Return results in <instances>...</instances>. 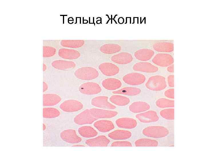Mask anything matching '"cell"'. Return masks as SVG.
Here are the masks:
<instances>
[{
    "label": "cell",
    "instance_id": "7c38bea8",
    "mask_svg": "<svg viewBox=\"0 0 206 154\" xmlns=\"http://www.w3.org/2000/svg\"><path fill=\"white\" fill-rule=\"evenodd\" d=\"M153 62L155 64L162 67L168 66L173 62V59L170 55L167 54H158L153 58Z\"/></svg>",
    "mask_w": 206,
    "mask_h": 154
},
{
    "label": "cell",
    "instance_id": "f1b7e54d",
    "mask_svg": "<svg viewBox=\"0 0 206 154\" xmlns=\"http://www.w3.org/2000/svg\"><path fill=\"white\" fill-rule=\"evenodd\" d=\"M85 42L82 40H67L62 41V46L69 48H77L83 46Z\"/></svg>",
    "mask_w": 206,
    "mask_h": 154
},
{
    "label": "cell",
    "instance_id": "83f0119b",
    "mask_svg": "<svg viewBox=\"0 0 206 154\" xmlns=\"http://www.w3.org/2000/svg\"><path fill=\"white\" fill-rule=\"evenodd\" d=\"M134 145L137 147H155L158 146V142L154 139L141 138L136 140Z\"/></svg>",
    "mask_w": 206,
    "mask_h": 154
},
{
    "label": "cell",
    "instance_id": "e0dca14e",
    "mask_svg": "<svg viewBox=\"0 0 206 154\" xmlns=\"http://www.w3.org/2000/svg\"><path fill=\"white\" fill-rule=\"evenodd\" d=\"M115 123L119 127L125 129H132L137 125V123L134 119L128 117H123L117 119Z\"/></svg>",
    "mask_w": 206,
    "mask_h": 154
},
{
    "label": "cell",
    "instance_id": "9c48e42d",
    "mask_svg": "<svg viewBox=\"0 0 206 154\" xmlns=\"http://www.w3.org/2000/svg\"><path fill=\"white\" fill-rule=\"evenodd\" d=\"M61 139L64 141L70 143H77L81 141L82 139L74 129H69L62 131L60 133Z\"/></svg>",
    "mask_w": 206,
    "mask_h": 154
},
{
    "label": "cell",
    "instance_id": "44dd1931",
    "mask_svg": "<svg viewBox=\"0 0 206 154\" xmlns=\"http://www.w3.org/2000/svg\"><path fill=\"white\" fill-rule=\"evenodd\" d=\"M61 97L54 94H46L43 95V104L44 106L55 105L61 101Z\"/></svg>",
    "mask_w": 206,
    "mask_h": 154
},
{
    "label": "cell",
    "instance_id": "4316f807",
    "mask_svg": "<svg viewBox=\"0 0 206 154\" xmlns=\"http://www.w3.org/2000/svg\"><path fill=\"white\" fill-rule=\"evenodd\" d=\"M153 54L154 52L153 51L147 49L140 50L134 53V56L137 59L142 61L149 60Z\"/></svg>",
    "mask_w": 206,
    "mask_h": 154
},
{
    "label": "cell",
    "instance_id": "4dcf8cb0",
    "mask_svg": "<svg viewBox=\"0 0 206 154\" xmlns=\"http://www.w3.org/2000/svg\"><path fill=\"white\" fill-rule=\"evenodd\" d=\"M156 105L158 107L161 108H173L174 106V100L164 98L158 99L156 102Z\"/></svg>",
    "mask_w": 206,
    "mask_h": 154
},
{
    "label": "cell",
    "instance_id": "f546056e",
    "mask_svg": "<svg viewBox=\"0 0 206 154\" xmlns=\"http://www.w3.org/2000/svg\"><path fill=\"white\" fill-rule=\"evenodd\" d=\"M120 49L119 46L110 44L104 45L100 49L102 52L106 54H113L119 51Z\"/></svg>",
    "mask_w": 206,
    "mask_h": 154
},
{
    "label": "cell",
    "instance_id": "f35d334b",
    "mask_svg": "<svg viewBox=\"0 0 206 154\" xmlns=\"http://www.w3.org/2000/svg\"><path fill=\"white\" fill-rule=\"evenodd\" d=\"M48 86L47 84L45 82H43V90L44 92L46 91L48 89Z\"/></svg>",
    "mask_w": 206,
    "mask_h": 154
},
{
    "label": "cell",
    "instance_id": "2e32d148",
    "mask_svg": "<svg viewBox=\"0 0 206 154\" xmlns=\"http://www.w3.org/2000/svg\"><path fill=\"white\" fill-rule=\"evenodd\" d=\"M102 86L108 90H115L120 88L122 86L121 81L116 78H108L103 80L102 82Z\"/></svg>",
    "mask_w": 206,
    "mask_h": 154
},
{
    "label": "cell",
    "instance_id": "484cf974",
    "mask_svg": "<svg viewBox=\"0 0 206 154\" xmlns=\"http://www.w3.org/2000/svg\"><path fill=\"white\" fill-rule=\"evenodd\" d=\"M110 101L113 104L118 106H125L130 102V99L127 97L119 95L111 96L109 98Z\"/></svg>",
    "mask_w": 206,
    "mask_h": 154
},
{
    "label": "cell",
    "instance_id": "d590c367",
    "mask_svg": "<svg viewBox=\"0 0 206 154\" xmlns=\"http://www.w3.org/2000/svg\"><path fill=\"white\" fill-rule=\"evenodd\" d=\"M174 89L171 88L166 90L164 92V95L166 97L174 99Z\"/></svg>",
    "mask_w": 206,
    "mask_h": 154
},
{
    "label": "cell",
    "instance_id": "7a4b0ae2",
    "mask_svg": "<svg viewBox=\"0 0 206 154\" xmlns=\"http://www.w3.org/2000/svg\"><path fill=\"white\" fill-rule=\"evenodd\" d=\"M146 87L153 91H160L164 89L167 86L165 78L157 75L149 77L145 84Z\"/></svg>",
    "mask_w": 206,
    "mask_h": 154
},
{
    "label": "cell",
    "instance_id": "277c9868",
    "mask_svg": "<svg viewBox=\"0 0 206 154\" xmlns=\"http://www.w3.org/2000/svg\"><path fill=\"white\" fill-rule=\"evenodd\" d=\"M142 133L147 137L154 138H160L165 137L169 133L168 129L160 126H152L144 128Z\"/></svg>",
    "mask_w": 206,
    "mask_h": 154
},
{
    "label": "cell",
    "instance_id": "8992f818",
    "mask_svg": "<svg viewBox=\"0 0 206 154\" xmlns=\"http://www.w3.org/2000/svg\"><path fill=\"white\" fill-rule=\"evenodd\" d=\"M83 107V104L80 102L73 99L66 100L63 102L59 106L62 110L68 112L78 111L82 109Z\"/></svg>",
    "mask_w": 206,
    "mask_h": 154
},
{
    "label": "cell",
    "instance_id": "5b68a950",
    "mask_svg": "<svg viewBox=\"0 0 206 154\" xmlns=\"http://www.w3.org/2000/svg\"><path fill=\"white\" fill-rule=\"evenodd\" d=\"M78 90L82 94L93 95L100 93L102 91V89L97 83L88 82L81 84L79 87Z\"/></svg>",
    "mask_w": 206,
    "mask_h": 154
},
{
    "label": "cell",
    "instance_id": "ab89813d",
    "mask_svg": "<svg viewBox=\"0 0 206 154\" xmlns=\"http://www.w3.org/2000/svg\"><path fill=\"white\" fill-rule=\"evenodd\" d=\"M47 68V66L45 64H43V71H44L46 70Z\"/></svg>",
    "mask_w": 206,
    "mask_h": 154
},
{
    "label": "cell",
    "instance_id": "6da1fadb",
    "mask_svg": "<svg viewBox=\"0 0 206 154\" xmlns=\"http://www.w3.org/2000/svg\"><path fill=\"white\" fill-rule=\"evenodd\" d=\"M117 114L116 111L92 108L86 109L77 115L76 120L80 125L90 124L98 119L111 118Z\"/></svg>",
    "mask_w": 206,
    "mask_h": 154
},
{
    "label": "cell",
    "instance_id": "1f68e13d",
    "mask_svg": "<svg viewBox=\"0 0 206 154\" xmlns=\"http://www.w3.org/2000/svg\"><path fill=\"white\" fill-rule=\"evenodd\" d=\"M43 116L47 118H53L58 116L60 115L59 111L57 109L53 108H45L43 109Z\"/></svg>",
    "mask_w": 206,
    "mask_h": 154
},
{
    "label": "cell",
    "instance_id": "d6986e66",
    "mask_svg": "<svg viewBox=\"0 0 206 154\" xmlns=\"http://www.w3.org/2000/svg\"><path fill=\"white\" fill-rule=\"evenodd\" d=\"M150 108L148 103L142 101H137L132 103L129 106V110L133 113H139L146 111Z\"/></svg>",
    "mask_w": 206,
    "mask_h": 154
},
{
    "label": "cell",
    "instance_id": "8d00e7d4",
    "mask_svg": "<svg viewBox=\"0 0 206 154\" xmlns=\"http://www.w3.org/2000/svg\"><path fill=\"white\" fill-rule=\"evenodd\" d=\"M174 75H170L168 76L167 78V84L170 87H174Z\"/></svg>",
    "mask_w": 206,
    "mask_h": 154
},
{
    "label": "cell",
    "instance_id": "cb8c5ba5",
    "mask_svg": "<svg viewBox=\"0 0 206 154\" xmlns=\"http://www.w3.org/2000/svg\"><path fill=\"white\" fill-rule=\"evenodd\" d=\"M141 90L134 87H125L118 90L114 91L112 93L114 94H121L128 96H135L139 94Z\"/></svg>",
    "mask_w": 206,
    "mask_h": 154
},
{
    "label": "cell",
    "instance_id": "603a6c76",
    "mask_svg": "<svg viewBox=\"0 0 206 154\" xmlns=\"http://www.w3.org/2000/svg\"><path fill=\"white\" fill-rule=\"evenodd\" d=\"M131 132L128 131L116 130L109 133L108 137L114 140L125 139L129 138L131 136Z\"/></svg>",
    "mask_w": 206,
    "mask_h": 154
},
{
    "label": "cell",
    "instance_id": "d4e9b609",
    "mask_svg": "<svg viewBox=\"0 0 206 154\" xmlns=\"http://www.w3.org/2000/svg\"><path fill=\"white\" fill-rule=\"evenodd\" d=\"M79 133L84 137L90 138L96 136L97 132L93 127L86 126L81 127L78 129Z\"/></svg>",
    "mask_w": 206,
    "mask_h": 154
},
{
    "label": "cell",
    "instance_id": "ffe728a7",
    "mask_svg": "<svg viewBox=\"0 0 206 154\" xmlns=\"http://www.w3.org/2000/svg\"><path fill=\"white\" fill-rule=\"evenodd\" d=\"M94 125L99 131L102 132L109 131L115 127L112 121L105 120L97 121L94 122Z\"/></svg>",
    "mask_w": 206,
    "mask_h": 154
},
{
    "label": "cell",
    "instance_id": "e575fe53",
    "mask_svg": "<svg viewBox=\"0 0 206 154\" xmlns=\"http://www.w3.org/2000/svg\"><path fill=\"white\" fill-rule=\"evenodd\" d=\"M131 143L128 141H117L113 142L111 146H132Z\"/></svg>",
    "mask_w": 206,
    "mask_h": 154
},
{
    "label": "cell",
    "instance_id": "9a60e30c",
    "mask_svg": "<svg viewBox=\"0 0 206 154\" xmlns=\"http://www.w3.org/2000/svg\"><path fill=\"white\" fill-rule=\"evenodd\" d=\"M58 54L62 58L69 60L77 59L80 56V52L77 50L64 48L60 49Z\"/></svg>",
    "mask_w": 206,
    "mask_h": 154
},
{
    "label": "cell",
    "instance_id": "ba28073f",
    "mask_svg": "<svg viewBox=\"0 0 206 154\" xmlns=\"http://www.w3.org/2000/svg\"><path fill=\"white\" fill-rule=\"evenodd\" d=\"M92 105L97 107L108 109H113L116 106L110 103L108 100V97L100 96L96 97L91 100Z\"/></svg>",
    "mask_w": 206,
    "mask_h": 154
},
{
    "label": "cell",
    "instance_id": "d6a6232c",
    "mask_svg": "<svg viewBox=\"0 0 206 154\" xmlns=\"http://www.w3.org/2000/svg\"><path fill=\"white\" fill-rule=\"evenodd\" d=\"M174 112L173 108L165 109L161 110L160 114L164 118L168 120H173L174 119Z\"/></svg>",
    "mask_w": 206,
    "mask_h": 154
},
{
    "label": "cell",
    "instance_id": "74e56055",
    "mask_svg": "<svg viewBox=\"0 0 206 154\" xmlns=\"http://www.w3.org/2000/svg\"><path fill=\"white\" fill-rule=\"evenodd\" d=\"M167 70L169 72L173 73L174 71L173 65H171L169 66L167 68Z\"/></svg>",
    "mask_w": 206,
    "mask_h": 154
},
{
    "label": "cell",
    "instance_id": "5bb4252c",
    "mask_svg": "<svg viewBox=\"0 0 206 154\" xmlns=\"http://www.w3.org/2000/svg\"><path fill=\"white\" fill-rule=\"evenodd\" d=\"M110 141L106 136L99 135L95 138L87 140L86 144L89 146H107Z\"/></svg>",
    "mask_w": 206,
    "mask_h": 154
},
{
    "label": "cell",
    "instance_id": "4fadbf2b",
    "mask_svg": "<svg viewBox=\"0 0 206 154\" xmlns=\"http://www.w3.org/2000/svg\"><path fill=\"white\" fill-rule=\"evenodd\" d=\"M135 71L146 73H154L159 70L158 68L148 62H138L135 64L133 67Z\"/></svg>",
    "mask_w": 206,
    "mask_h": 154
},
{
    "label": "cell",
    "instance_id": "52a82bcc",
    "mask_svg": "<svg viewBox=\"0 0 206 154\" xmlns=\"http://www.w3.org/2000/svg\"><path fill=\"white\" fill-rule=\"evenodd\" d=\"M123 81L130 85H138L143 84L146 80L143 74L138 73L132 72L125 75L122 78Z\"/></svg>",
    "mask_w": 206,
    "mask_h": 154
},
{
    "label": "cell",
    "instance_id": "30bf717a",
    "mask_svg": "<svg viewBox=\"0 0 206 154\" xmlns=\"http://www.w3.org/2000/svg\"><path fill=\"white\" fill-rule=\"evenodd\" d=\"M98 68L101 73L107 76H112L118 74L119 72V67L110 62H104L100 64Z\"/></svg>",
    "mask_w": 206,
    "mask_h": 154
},
{
    "label": "cell",
    "instance_id": "7402d4cb",
    "mask_svg": "<svg viewBox=\"0 0 206 154\" xmlns=\"http://www.w3.org/2000/svg\"><path fill=\"white\" fill-rule=\"evenodd\" d=\"M51 64L54 68L60 70L72 69L76 66V64L74 62L62 60L54 61Z\"/></svg>",
    "mask_w": 206,
    "mask_h": 154
},
{
    "label": "cell",
    "instance_id": "3957f363",
    "mask_svg": "<svg viewBox=\"0 0 206 154\" xmlns=\"http://www.w3.org/2000/svg\"><path fill=\"white\" fill-rule=\"evenodd\" d=\"M76 78L84 80H90L94 79L99 75L98 71L91 67H84L77 69L74 72Z\"/></svg>",
    "mask_w": 206,
    "mask_h": 154
},
{
    "label": "cell",
    "instance_id": "60d3db41",
    "mask_svg": "<svg viewBox=\"0 0 206 154\" xmlns=\"http://www.w3.org/2000/svg\"><path fill=\"white\" fill-rule=\"evenodd\" d=\"M73 146H75V147H83V146H85L84 145H74Z\"/></svg>",
    "mask_w": 206,
    "mask_h": 154
},
{
    "label": "cell",
    "instance_id": "8fae6325",
    "mask_svg": "<svg viewBox=\"0 0 206 154\" xmlns=\"http://www.w3.org/2000/svg\"><path fill=\"white\" fill-rule=\"evenodd\" d=\"M136 118L140 122L150 123L158 121L159 117L157 112L153 110H150L136 114Z\"/></svg>",
    "mask_w": 206,
    "mask_h": 154
},
{
    "label": "cell",
    "instance_id": "ac0fdd59",
    "mask_svg": "<svg viewBox=\"0 0 206 154\" xmlns=\"http://www.w3.org/2000/svg\"><path fill=\"white\" fill-rule=\"evenodd\" d=\"M131 55L127 52H122L114 55L111 57L113 62L119 64H126L129 63L132 60Z\"/></svg>",
    "mask_w": 206,
    "mask_h": 154
},
{
    "label": "cell",
    "instance_id": "836d02e7",
    "mask_svg": "<svg viewBox=\"0 0 206 154\" xmlns=\"http://www.w3.org/2000/svg\"><path fill=\"white\" fill-rule=\"evenodd\" d=\"M56 52V49L52 47L45 46L43 49V56L49 57L54 56Z\"/></svg>",
    "mask_w": 206,
    "mask_h": 154
}]
</instances>
